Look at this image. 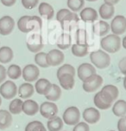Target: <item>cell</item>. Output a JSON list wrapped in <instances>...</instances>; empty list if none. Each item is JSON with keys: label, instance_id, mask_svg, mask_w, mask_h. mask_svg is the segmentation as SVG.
<instances>
[{"label": "cell", "instance_id": "1", "mask_svg": "<svg viewBox=\"0 0 126 131\" xmlns=\"http://www.w3.org/2000/svg\"><path fill=\"white\" fill-rule=\"evenodd\" d=\"M101 48L105 52L116 53L121 48V38L119 36L115 34H110L105 36L100 41Z\"/></svg>", "mask_w": 126, "mask_h": 131}, {"label": "cell", "instance_id": "2", "mask_svg": "<svg viewBox=\"0 0 126 131\" xmlns=\"http://www.w3.org/2000/svg\"><path fill=\"white\" fill-rule=\"evenodd\" d=\"M90 60L92 63L98 69H105L110 64V57L105 50H98L91 52Z\"/></svg>", "mask_w": 126, "mask_h": 131}, {"label": "cell", "instance_id": "3", "mask_svg": "<svg viewBox=\"0 0 126 131\" xmlns=\"http://www.w3.org/2000/svg\"><path fill=\"white\" fill-rule=\"evenodd\" d=\"M79 119H80V112L79 108L74 106L68 107L64 111L62 115L63 123L67 125H76L79 123Z\"/></svg>", "mask_w": 126, "mask_h": 131}, {"label": "cell", "instance_id": "4", "mask_svg": "<svg viewBox=\"0 0 126 131\" xmlns=\"http://www.w3.org/2000/svg\"><path fill=\"white\" fill-rule=\"evenodd\" d=\"M26 45H27L28 50L30 52L33 53H38L43 50L44 47L43 38L40 34L34 33L31 36L28 37V40L26 42Z\"/></svg>", "mask_w": 126, "mask_h": 131}, {"label": "cell", "instance_id": "5", "mask_svg": "<svg viewBox=\"0 0 126 131\" xmlns=\"http://www.w3.org/2000/svg\"><path fill=\"white\" fill-rule=\"evenodd\" d=\"M102 84H103L102 77L99 75L95 74L83 82L82 88L86 92L92 93L96 91L99 87H101Z\"/></svg>", "mask_w": 126, "mask_h": 131}, {"label": "cell", "instance_id": "6", "mask_svg": "<svg viewBox=\"0 0 126 131\" xmlns=\"http://www.w3.org/2000/svg\"><path fill=\"white\" fill-rule=\"evenodd\" d=\"M111 32L115 35H122L126 31V17L122 15H118L113 17L110 25Z\"/></svg>", "mask_w": 126, "mask_h": 131}, {"label": "cell", "instance_id": "7", "mask_svg": "<svg viewBox=\"0 0 126 131\" xmlns=\"http://www.w3.org/2000/svg\"><path fill=\"white\" fill-rule=\"evenodd\" d=\"M40 113L44 118L51 119L58 114V107L54 102H44L39 108Z\"/></svg>", "mask_w": 126, "mask_h": 131}, {"label": "cell", "instance_id": "8", "mask_svg": "<svg viewBox=\"0 0 126 131\" xmlns=\"http://www.w3.org/2000/svg\"><path fill=\"white\" fill-rule=\"evenodd\" d=\"M0 94L5 99H12L17 94V87L12 81H5L0 86Z\"/></svg>", "mask_w": 126, "mask_h": 131}, {"label": "cell", "instance_id": "9", "mask_svg": "<svg viewBox=\"0 0 126 131\" xmlns=\"http://www.w3.org/2000/svg\"><path fill=\"white\" fill-rule=\"evenodd\" d=\"M65 60V55L60 50H51L47 53V62L49 66H59Z\"/></svg>", "mask_w": 126, "mask_h": 131}, {"label": "cell", "instance_id": "10", "mask_svg": "<svg viewBox=\"0 0 126 131\" xmlns=\"http://www.w3.org/2000/svg\"><path fill=\"white\" fill-rule=\"evenodd\" d=\"M39 75L40 70L38 67L35 64H28L23 68V71H22V75L27 83L35 82L38 78Z\"/></svg>", "mask_w": 126, "mask_h": 131}, {"label": "cell", "instance_id": "11", "mask_svg": "<svg viewBox=\"0 0 126 131\" xmlns=\"http://www.w3.org/2000/svg\"><path fill=\"white\" fill-rule=\"evenodd\" d=\"M15 28V20L10 16H4L0 18V34L8 36Z\"/></svg>", "mask_w": 126, "mask_h": 131}, {"label": "cell", "instance_id": "12", "mask_svg": "<svg viewBox=\"0 0 126 131\" xmlns=\"http://www.w3.org/2000/svg\"><path fill=\"white\" fill-rule=\"evenodd\" d=\"M77 74H78L79 78L84 82L85 80L89 78L90 77L96 74V69L93 65L88 63H81L78 67V70H77Z\"/></svg>", "mask_w": 126, "mask_h": 131}, {"label": "cell", "instance_id": "13", "mask_svg": "<svg viewBox=\"0 0 126 131\" xmlns=\"http://www.w3.org/2000/svg\"><path fill=\"white\" fill-rule=\"evenodd\" d=\"M100 92L101 95L104 96V98L106 100L108 103L111 104L114 101H116L119 95L118 87H116L115 85H111V84H108V85H105V87H103Z\"/></svg>", "mask_w": 126, "mask_h": 131}, {"label": "cell", "instance_id": "14", "mask_svg": "<svg viewBox=\"0 0 126 131\" xmlns=\"http://www.w3.org/2000/svg\"><path fill=\"white\" fill-rule=\"evenodd\" d=\"M79 21V17L77 15L76 12H71L69 14H67L60 23L61 24V28L64 30H71L77 24Z\"/></svg>", "mask_w": 126, "mask_h": 131}, {"label": "cell", "instance_id": "15", "mask_svg": "<svg viewBox=\"0 0 126 131\" xmlns=\"http://www.w3.org/2000/svg\"><path fill=\"white\" fill-rule=\"evenodd\" d=\"M83 119L87 123H97L100 119V113L96 108H87L83 111Z\"/></svg>", "mask_w": 126, "mask_h": 131}, {"label": "cell", "instance_id": "16", "mask_svg": "<svg viewBox=\"0 0 126 131\" xmlns=\"http://www.w3.org/2000/svg\"><path fill=\"white\" fill-rule=\"evenodd\" d=\"M79 17L84 22H95L98 20L99 14L95 9L87 7L81 10L80 13H79Z\"/></svg>", "mask_w": 126, "mask_h": 131}, {"label": "cell", "instance_id": "17", "mask_svg": "<svg viewBox=\"0 0 126 131\" xmlns=\"http://www.w3.org/2000/svg\"><path fill=\"white\" fill-rule=\"evenodd\" d=\"M36 91L40 95H46L52 89V83L46 78H41L37 80L36 85Z\"/></svg>", "mask_w": 126, "mask_h": 131}, {"label": "cell", "instance_id": "18", "mask_svg": "<svg viewBox=\"0 0 126 131\" xmlns=\"http://www.w3.org/2000/svg\"><path fill=\"white\" fill-rule=\"evenodd\" d=\"M59 83L61 87H62L64 90H70L74 88L75 81H74V75L71 74H63L61 77H58Z\"/></svg>", "mask_w": 126, "mask_h": 131}, {"label": "cell", "instance_id": "19", "mask_svg": "<svg viewBox=\"0 0 126 131\" xmlns=\"http://www.w3.org/2000/svg\"><path fill=\"white\" fill-rule=\"evenodd\" d=\"M39 105L34 100L28 99L23 102V112L27 115H35L39 110Z\"/></svg>", "mask_w": 126, "mask_h": 131}, {"label": "cell", "instance_id": "20", "mask_svg": "<svg viewBox=\"0 0 126 131\" xmlns=\"http://www.w3.org/2000/svg\"><path fill=\"white\" fill-rule=\"evenodd\" d=\"M35 92V87L30 83H24L20 85L18 89V95L21 98L28 99L32 96Z\"/></svg>", "mask_w": 126, "mask_h": 131}, {"label": "cell", "instance_id": "21", "mask_svg": "<svg viewBox=\"0 0 126 131\" xmlns=\"http://www.w3.org/2000/svg\"><path fill=\"white\" fill-rule=\"evenodd\" d=\"M110 30L109 24L104 20H100L98 23L93 24V32L97 36L105 37Z\"/></svg>", "mask_w": 126, "mask_h": 131}, {"label": "cell", "instance_id": "22", "mask_svg": "<svg viewBox=\"0 0 126 131\" xmlns=\"http://www.w3.org/2000/svg\"><path fill=\"white\" fill-rule=\"evenodd\" d=\"M12 123L11 113L8 110H0V129H5L10 127Z\"/></svg>", "mask_w": 126, "mask_h": 131}, {"label": "cell", "instance_id": "23", "mask_svg": "<svg viewBox=\"0 0 126 131\" xmlns=\"http://www.w3.org/2000/svg\"><path fill=\"white\" fill-rule=\"evenodd\" d=\"M115 13V8L114 5H109L106 4H103L99 7V15L102 19H110L114 16Z\"/></svg>", "mask_w": 126, "mask_h": 131}, {"label": "cell", "instance_id": "24", "mask_svg": "<svg viewBox=\"0 0 126 131\" xmlns=\"http://www.w3.org/2000/svg\"><path fill=\"white\" fill-rule=\"evenodd\" d=\"M38 12L41 17H46L48 19H51L54 15V8L48 3H41L39 4Z\"/></svg>", "mask_w": 126, "mask_h": 131}, {"label": "cell", "instance_id": "25", "mask_svg": "<svg viewBox=\"0 0 126 131\" xmlns=\"http://www.w3.org/2000/svg\"><path fill=\"white\" fill-rule=\"evenodd\" d=\"M72 39L68 33H62L56 41V45L60 50H67L71 46Z\"/></svg>", "mask_w": 126, "mask_h": 131}, {"label": "cell", "instance_id": "26", "mask_svg": "<svg viewBox=\"0 0 126 131\" xmlns=\"http://www.w3.org/2000/svg\"><path fill=\"white\" fill-rule=\"evenodd\" d=\"M14 54L11 48L8 46H3L0 48V63H8L13 59Z\"/></svg>", "mask_w": 126, "mask_h": 131}, {"label": "cell", "instance_id": "27", "mask_svg": "<svg viewBox=\"0 0 126 131\" xmlns=\"http://www.w3.org/2000/svg\"><path fill=\"white\" fill-rule=\"evenodd\" d=\"M112 112L116 116L124 117L126 115V102L124 100H118L112 107Z\"/></svg>", "mask_w": 126, "mask_h": 131}, {"label": "cell", "instance_id": "28", "mask_svg": "<svg viewBox=\"0 0 126 131\" xmlns=\"http://www.w3.org/2000/svg\"><path fill=\"white\" fill-rule=\"evenodd\" d=\"M47 126L49 131H61L63 128V120L56 115L51 119H48Z\"/></svg>", "mask_w": 126, "mask_h": 131}, {"label": "cell", "instance_id": "29", "mask_svg": "<svg viewBox=\"0 0 126 131\" xmlns=\"http://www.w3.org/2000/svg\"><path fill=\"white\" fill-rule=\"evenodd\" d=\"M94 104L97 108L99 110H108L109 108L111 107V103H108V102L104 98V96L101 95V92L99 91L97 94H95L93 98Z\"/></svg>", "mask_w": 126, "mask_h": 131}, {"label": "cell", "instance_id": "30", "mask_svg": "<svg viewBox=\"0 0 126 131\" xmlns=\"http://www.w3.org/2000/svg\"><path fill=\"white\" fill-rule=\"evenodd\" d=\"M61 95V89L57 84H52V89L47 95H45L46 99L49 102L58 101Z\"/></svg>", "mask_w": 126, "mask_h": 131}, {"label": "cell", "instance_id": "31", "mask_svg": "<svg viewBox=\"0 0 126 131\" xmlns=\"http://www.w3.org/2000/svg\"><path fill=\"white\" fill-rule=\"evenodd\" d=\"M23 102L20 98H15L10 102L9 105V111L13 115H18L23 111Z\"/></svg>", "mask_w": 126, "mask_h": 131}, {"label": "cell", "instance_id": "32", "mask_svg": "<svg viewBox=\"0 0 126 131\" xmlns=\"http://www.w3.org/2000/svg\"><path fill=\"white\" fill-rule=\"evenodd\" d=\"M72 53L77 57H83L88 54V45L75 43L72 45Z\"/></svg>", "mask_w": 126, "mask_h": 131}, {"label": "cell", "instance_id": "33", "mask_svg": "<svg viewBox=\"0 0 126 131\" xmlns=\"http://www.w3.org/2000/svg\"><path fill=\"white\" fill-rule=\"evenodd\" d=\"M28 27L30 31H33L35 30H41L43 28V21H41V18L37 16L30 17L28 22Z\"/></svg>", "mask_w": 126, "mask_h": 131}, {"label": "cell", "instance_id": "34", "mask_svg": "<svg viewBox=\"0 0 126 131\" xmlns=\"http://www.w3.org/2000/svg\"><path fill=\"white\" fill-rule=\"evenodd\" d=\"M7 75L12 80H17L20 78V77L22 75V70L20 66L17 65V64H11L10 66H9L7 70Z\"/></svg>", "mask_w": 126, "mask_h": 131}, {"label": "cell", "instance_id": "35", "mask_svg": "<svg viewBox=\"0 0 126 131\" xmlns=\"http://www.w3.org/2000/svg\"><path fill=\"white\" fill-rule=\"evenodd\" d=\"M85 4V0H67V6L71 12H77L81 10Z\"/></svg>", "mask_w": 126, "mask_h": 131}, {"label": "cell", "instance_id": "36", "mask_svg": "<svg viewBox=\"0 0 126 131\" xmlns=\"http://www.w3.org/2000/svg\"><path fill=\"white\" fill-rule=\"evenodd\" d=\"M35 62L38 66L41 68H48L49 65L47 62V53L45 52H38L35 56Z\"/></svg>", "mask_w": 126, "mask_h": 131}, {"label": "cell", "instance_id": "37", "mask_svg": "<svg viewBox=\"0 0 126 131\" xmlns=\"http://www.w3.org/2000/svg\"><path fill=\"white\" fill-rule=\"evenodd\" d=\"M25 131H47V129L41 122L34 121L27 124L25 127Z\"/></svg>", "mask_w": 126, "mask_h": 131}, {"label": "cell", "instance_id": "38", "mask_svg": "<svg viewBox=\"0 0 126 131\" xmlns=\"http://www.w3.org/2000/svg\"><path fill=\"white\" fill-rule=\"evenodd\" d=\"M63 74H71L73 75H75V69L74 66H72L71 64H63L62 66H61L58 70H57V78L59 77H61Z\"/></svg>", "mask_w": 126, "mask_h": 131}, {"label": "cell", "instance_id": "39", "mask_svg": "<svg viewBox=\"0 0 126 131\" xmlns=\"http://www.w3.org/2000/svg\"><path fill=\"white\" fill-rule=\"evenodd\" d=\"M76 43L82 44V45H88L87 44V34L86 30L79 29L76 31Z\"/></svg>", "mask_w": 126, "mask_h": 131}, {"label": "cell", "instance_id": "40", "mask_svg": "<svg viewBox=\"0 0 126 131\" xmlns=\"http://www.w3.org/2000/svg\"><path fill=\"white\" fill-rule=\"evenodd\" d=\"M30 16H23L19 18L17 21V27H18L19 30L23 33H29L30 32L28 27V22L30 19Z\"/></svg>", "mask_w": 126, "mask_h": 131}, {"label": "cell", "instance_id": "41", "mask_svg": "<svg viewBox=\"0 0 126 131\" xmlns=\"http://www.w3.org/2000/svg\"><path fill=\"white\" fill-rule=\"evenodd\" d=\"M39 0H22V4L27 10L34 9L38 4Z\"/></svg>", "mask_w": 126, "mask_h": 131}, {"label": "cell", "instance_id": "42", "mask_svg": "<svg viewBox=\"0 0 126 131\" xmlns=\"http://www.w3.org/2000/svg\"><path fill=\"white\" fill-rule=\"evenodd\" d=\"M73 131H89V125L87 123L80 122L74 126Z\"/></svg>", "mask_w": 126, "mask_h": 131}, {"label": "cell", "instance_id": "43", "mask_svg": "<svg viewBox=\"0 0 126 131\" xmlns=\"http://www.w3.org/2000/svg\"><path fill=\"white\" fill-rule=\"evenodd\" d=\"M71 12V10H69L68 9H61L58 12H57V15H56V19L58 20L59 22H61L64 17L67 16V14Z\"/></svg>", "mask_w": 126, "mask_h": 131}, {"label": "cell", "instance_id": "44", "mask_svg": "<svg viewBox=\"0 0 126 131\" xmlns=\"http://www.w3.org/2000/svg\"><path fill=\"white\" fill-rule=\"evenodd\" d=\"M118 131H126V118L121 117L118 122Z\"/></svg>", "mask_w": 126, "mask_h": 131}, {"label": "cell", "instance_id": "45", "mask_svg": "<svg viewBox=\"0 0 126 131\" xmlns=\"http://www.w3.org/2000/svg\"><path fill=\"white\" fill-rule=\"evenodd\" d=\"M118 68L123 75H126V57H123L119 61Z\"/></svg>", "mask_w": 126, "mask_h": 131}, {"label": "cell", "instance_id": "46", "mask_svg": "<svg viewBox=\"0 0 126 131\" xmlns=\"http://www.w3.org/2000/svg\"><path fill=\"white\" fill-rule=\"evenodd\" d=\"M6 75H7V70L4 68V66L0 64V83L5 80Z\"/></svg>", "mask_w": 126, "mask_h": 131}, {"label": "cell", "instance_id": "47", "mask_svg": "<svg viewBox=\"0 0 126 131\" xmlns=\"http://www.w3.org/2000/svg\"><path fill=\"white\" fill-rule=\"evenodd\" d=\"M1 3L4 4L6 7H10V6H13L15 4H16L17 0H0Z\"/></svg>", "mask_w": 126, "mask_h": 131}, {"label": "cell", "instance_id": "48", "mask_svg": "<svg viewBox=\"0 0 126 131\" xmlns=\"http://www.w3.org/2000/svg\"><path fill=\"white\" fill-rule=\"evenodd\" d=\"M119 1H120V0H104L105 4H109V5H115V4H118Z\"/></svg>", "mask_w": 126, "mask_h": 131}, {"label": "cell", "instance_id": "49", "mask_svg": "<svg viewBox=\"0 0 126 131\" xmlns=\"http://www.w3.org/2000/svg\"><path fill=\"white\" fill-rule=\"evenodd\" d=\"M122 45L123 47L126 50V36L123 38V41H122Z\"/></svg>", "mask_w": 126, "mask_h": 131}, {"label": "cell", "instance_id": "50", "mask_svg": "<svg viewBox=\"0 0 126 131\" xmlns=\"http://www.w3.org/2000/svg\"><path fill=\"white\" fill-rule=\"evenodd\" d=\"M123 88H124L126 90V75H125L124 78H123Z\"/></svg>", "mask_w": 126, "mask_h": 131}, {"label": "cell", "instance_id": "51", "mask_svg": "<svg viewBox=\"0 0 126 131\" xmlns=\"http://www.w3.org/2000/svg\"><path fill=\"white\" fill-rule=\"evenodd\" d=\"M87 1H89V2H95V1H97V0H87Z\"/></svg>", "mask_w": 126, "mask_h": 131}, {"label": "cell", "instance_id": "52", "mask_svg": "<svg viewBox=\"0 0 126 131\" xmlns=\"http://www.w3.org/2000/svg\"><path fill=\"white\" fill-rule=\"evenodd\" d=\"M2 104V99H1V95H0V106H1Z\"/></svg>", "mask_w": 126, "mask_h": 131}, {"label": "cell", "instance_id": "53", "mask_svg": "<svg viewBox=\"0 0 126 131\" xmlns=\"http://www.w3.org/2000/svg\"><path fill=\"white\" fill-rule=\"evenodd\" d=\"M110 131H115V130H110Z\"/></svg>", "mask_w": 126, "mask_h": 131}, {"label": "cell", "instance_id": "54", "mask_svg": "<svg viewBox=\"0 0 126 131\" xmlns=\"http://www.w3.org/2000/svg\"><path fill=\"white\" fill-rule=\"evenodd\" d=\"M125 118H126V117H125Z\"/></svg>", "mask_w": 126, "mask_h": 131}]
</instances>
